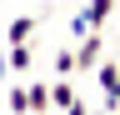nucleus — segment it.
Masks as SVG:
<instances>
[{
	"label": "nucleus",
	"instance_id": "nucleus-13",
	"mask_svg": "<svg viewBox=\"0 0 120 115\" xmlns=\"http://www.w3.org/2000/svg\"><path fill=\"white\" fill-rule=\"evenodd\" d=\"M90 115H110V110H90Z\"/></svg>",
	"mask_w": 120,
	"mask_h": 115
},
{
	"label": "nucleus",
	"instance_id": "nucleus-3",
	"mask_svg": "<svg viewBox=\"0 0 120 115\" xmlns=\"http://www.w3.org/2000/svg\"><path fill=\"white\" fill-rule=\"evenodd\" d=\"M75 100H80V95H75L70 75H55V80H50V105H55V110H70Z\"/></svg>",
	"mask_w": 120,
	"mask_h": 115
},
{
	"label": "nucleus",
	"instance_id": "nucleus-10",
	"mask_svg": "<svg viewBox=\"0 0 120 115\" xmlns=\"http://www.w3.org/2000/svg\"><path fill=\"white\" fill-rule=\"evenodd\" d=\"M70 35H75V40H85V35H90V20H85V10H75V15H70Z\"/></svg>",
	"mask_w": 120,
	"mask_h": 115
},
{
	"label": "nucleus",
	"instance_id": "nucleus-9",
	"mask_svg": "<svg viewBox=\"0 0 120 115\" xmlns=\"http://www.w3.org/2000/svg\"><path fill=\"white\" fill-rule=\"evenodd\" d=\"M55 75H75V50H55Z\"/></svg>",
	"mask_w": 120,
	"mask_h": 115
},
{
	"label": "nucleus",
	"instance_id": "nucleus-1",
	"mask_svg": "<svg viewBox=\"0 0 120 115\" xmlns=\"http://www.w3.org/2000/svg\"><path fill=\"white\" fill-rule=\"evenodd\" d=\"M100 60H105V35L100 30H90L85 40H75V70H90V75H95Z\"/></svg>",
	"mask_w": 120,
	"mask_h": 115
},
{
	"label": "nucleus",
	"instance_id": "nucleus-4",
	"mask_svg": "<svg viewBox=\"0 0 120 115\" xmlns=\"http://www.w3.org/2000/svg\"><path fill=\"white\" fill-rule=\"evenodd\" d=\"M25 90H30V115H45V110H55V105H50V80H30Z\"/></svg>",
	"mask_w": 120,
	"mask_h": 115
},
{
	"label": "nucleus",
	"instance_id": "nucleus-2",
	"mask_svg": "<svg viewBox=\"0 0 120 115\" xmlns=\"http://www.w3.org/2000/svg\"><path fill=\"white\" fill-rule=\"evenodd\" d=\"M95 80H100L105 110H115V105H120V65H115V60H100V65H95Z\"/></svg>",
	"mask_w": 120,
	"mask_h": 115
},
{
	"label": "nucleus",
	"instance_id": "nucleus-11",
	"mask_svg": "<svg viewBox=\"0 0 120 115\" xmlns=\"http://www.w3.org/2000/svg\"><path fill=\"white\" fill-rule=\"evenodd\" d=\"M5 75H10V45L0 40V80H5Z\"/></svg>",
	"mask_w": 120,
	"mask_h": 115
},
{
	"label": "nucleus",
	"instance_id": "nucleus-5",
	"mask_svg": "<svg viewBox=\"0 0 120 115\" xmlns=\"http://www.w3.org/2000/svg\"><path fill=\"white\" fill-rule=\"evenodd\" d=\"M30 35H35V20H30V15H15L10 30H5V45H30Z\"/></svg>",
	"mask_w": 120,
	"mask_h": 115
},
{
	"label": "nucleus",
	"instance_id": "nucleus-7",
	"mask_svg": "<svg viewBox=\"0 0 120 115\" xmlns=\"http://www.w3.org/2000/svg\"><path fill=\"white\" fill-rule=\"evenodd\" d=\"M35 65V45H10V75H30Z\"/></svg>",
	"mask_w": 120,
	"mask_h": 115
},
{
	"label": "nucleus",
	"instance_id": "nucleus-12",
	"mask_svg": "<svg viewBox=\"0 0 120 115\" xmlns=\"http://www.w3.org/2000/svg\"><path fill=\"white\" fill-rule=\"evenodd\" d=\"M60 115H90V105H85V100H75V105H70V110H60Z\"/></svg>",
	"mask_w": 120,
	"mask_h": 115
},
{
	"label": "nucleus",
	"instance_id": "nucleus-8",
	"mask_svg": "<svg viewBox=\"0 0 120 115\" xmlns=\"http://www.w3.org/2000/svg\"><path fill=\"white\" fill-rule=\"evenodd\" d=\"M10 115H30V90L25 85H10Z\"/></svg>",
	"mask_w": 120,
	"mask_h": 115
},
{
	"label": "nucleus",
	"instance_id": "nucleus-6",
	"mask_svg": "<svg viewBox=\"0 0 120 115\" xmlns=\"http://www.w3.org/2000/svg\"><path fill=\"white\" fill-rule=\"evenodd\" d=\"M115 15V0H90L85 5V20H90V30H105V20Z\"/></svg>",
	"mask_w": 120,
	"mask_h": 115
}]
</instances>
